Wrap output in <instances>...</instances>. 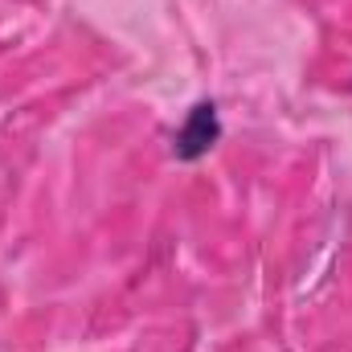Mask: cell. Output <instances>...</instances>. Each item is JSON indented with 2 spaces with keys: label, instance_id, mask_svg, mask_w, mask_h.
Returning <instances> with one entry per match:
<instances>
[{
  "label": "cell",
  "instance_id": "cell-1",
  "mask_svg": "<svg viewBox=\"0 0 352 352\" xmlns=\"http://www.w3.org/2000/svg\"><path fill=\"white\" fill-rule=\"evenodd\" d=\"M221 140V119H217V102H197L184 123L173 135V156L180 164H197L201 156L213 152V144Z\"/></svg>",
  "mask_w": 352,
  "mask_h": 352
}]
</instances>
